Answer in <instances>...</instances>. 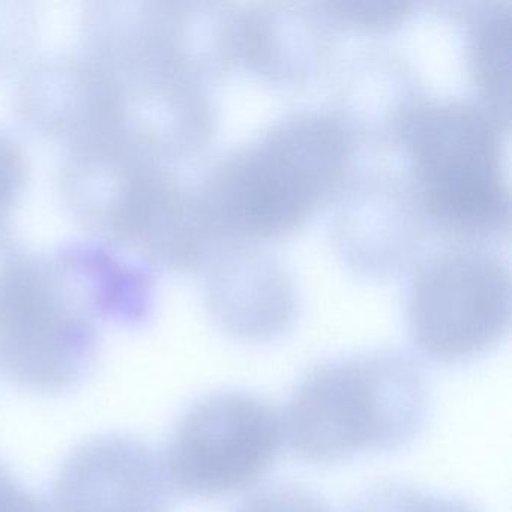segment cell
<instances>
[{
    "mask_svg": "<svg viewBox=\"0 0 512 512\" xmlns=\"http://www.w3.org/2000/svg\"><path fill=\"white\" fill-rule=\"evenodd\" d=\"M347 512H479L475 506L452 497L437 496L413 485L382 482L364 491Z\"/></svg>",
    "mask_w": 512,
    "mask_h": 512,
    "instance_id": "2e32d148",
    "label": "cell"
},
{
    "mask_svg": "<svg viewBox=\"0 0 512 512\" xmlns=\"http://www.w3.org/2000/svg\"><path fill=\"white\" fill-rule=\"evenodd\" d=\"M406 316L410 341L422 358L439 365L475 361L508 334V263L481 245L437 251L413 274Z\"/></svg>",
    "mask_w": 512,
    "mask_h": 512,
    "instance_id": "8992f818",
    "label": "cell"
},
{
    "mask_svg": "<svg viewBox=\"0 0 512 512\" xmlns=\"http://www.w3.org/2000/svg\"><path fill=\"white\" fill-rule=\"evenodd\" d=\"M98 353L97 319L55 256L26 253L0 287V368L29 391L79 385Z\"/></svg>",
    "mask_w": 512,
    "mask_h": 512,
    "instance_id": "5b68a950",
    "label": "cell"
},
{
    "mask_svg": "<svg viewBox=\"0 0 512 512\" xmlns=\"http://www.w3.org/2000/svg\"><path fill=\"white\" fill-rule=\"evenodd\" d=\"M172 482L148 443L109 434L89 440L62 464L52 512H169Z\"/></svg>",
    "mask_w": 512,
    "mask_h": 512,
    "instance_id": "ba28073f",
    "label": "cell"
},
{
    "mask_svg": "<svg viewBox=\"0 0 512 512\" xmlns=\"http://www.w3.org/2000/svg\"><path fill=\"white\" fill-rule=\"evenodd\" d=\"M467 25V61L481 103L508 124L511 5L485 2L470 14Z\"/></svg>",
    "mask_w": 512,
    "mask_h": 512,
    "instance_id": "9a60e30c",
    "label": "cell"
},
{
    "mask_svg": "<svg viewBox=\"0 0 512 512\" xmlns=\"http://www.w3.org/2000/svg\"><path fill=\"white\" fill-rule=\"evenodd\" d=\"M329 17L299 5L235 13L236 62L277 83H302L329 52Z\"/></svg>",
    "mask_w": 512,
    "mask_h": 512,
    "instance_id": "8fae6325",
    "label": "cell"
},
{
    "mask_svg": "<svg viewBox=\"0 0 512 512\" xmlns=\"http://www.w3.org/2000/svg\"><path fill=\"white\" fill-rule=\"evenodd\" d=\"M232 512H332L331 508L308 488L280 484L262 488L245 497Z\"/></svg>",
    "mask_w": 512,
    "mask_h": 512,
    "instance_id": "ac0fdd59",
    "label": "cell"
},
{
    "mask_svg": "<svg viewBox=\"0 0 512 512\" xmlns=\"http://www.w3.org/2000/svg\"><path fill=\"white\" fill-rule=\"evenodd\" d=\"M322 7L329 19L367 29L391 28L403 22L412 11V4L392 0H341Z\"/></svg>",
    "mask_w": 512,
    "mask_h": 512,
    "instance_id": "e0dca14e",
    "label": "cell"
},
{
    "mask_svg": "<svg viewBox=\"0 0 512 512\" xmlns=\"http://www.w3.org/2000/svg\"><path fill=\"white\" fill-rule=\"evenodd\" d=\"M281 412L257 395L223 391L181 416L163 460L173 490L218 499L256 487L283 449Z\"/></svg>",
    "mask_w": 512,
    "mask_h": 512,
    "instance_id": "52a82bcc",
    "label": "cell"
},
{
    "mask_svg": "<svg viewBox=\"0 0 512 512\" xmlns=\"http://www.w3.org/2000/svg\"><path fill=\"white\" fill-rule=\"evenodd\" d=\"M208 275L206 304L230 337L269 343L295 323V290L283 268L259 251L227 250Z\"/></svg>",
    "mask_w": 512,
    "mask_h": 512,
    "instance_id": "30bf717a",
    "label": "cell"
},
{
    "mask_svg": "<svg viewBox=\"0 0 512 512\" xmlns=\"http://www.w3.org/2000/svg\"><path fill=\"white\" fill-rule=\"evenodd\" d=\"M355 140L337 113L310 110L233 149L194 187L212 244L280 238L304 226L344 181Z\"/></svg>",
    "mask_w": 512,
    "mask_h": 512,
    "instance_id": "6da1fadb",
    "label": "cell"
},
{
    "mask_svg": "<svg viewBox=\"0 0 512 512\" xmlns=\"http://www.w3.org/2000/svg\"><path fill=\"white\" fill-rule=\"evenodd\" d=\"M61 191L77 220L101 241L151 265L193 269L211 250L196 190L160 161L118 146L77 149L62 167Z\"/></svg>",
    "mask_w": 512,
    "mask_h": 512,
    "instance_id": "277c9868",
    "label": "cell"
},
{
    "mask_svg": "<svg viewBox=\"0 0 512 512\" xmlns=\"http://www.w3.org/2000/svg\"><path fill=\"white\" fill-rule=\"evenodd\" d=\"M26 164L19 146L7 134L0 133V227L16 205L25 187Z\"/></svg>",
    "mask_w": 512,
    "mask_h": 512,
    "instance_id": "d6986e66",
    "label": "cell"
},
{
    "mask_svg": "<svg viewBox=\"0 0 512 512\" xmlns=\"http://www.w3.org/2000/svg\"><path fill=\"white\" fill-rule=\"evenodd\" d=\"M337 113L353 136L371 134L397 142L413 107L422 100L415 77L391 56H370L353 67Z\"/></svg>",
    "mask_w": 512,
    "mask_h": 512,
    "instance_id": "5bb4252c",
    "label": "cell"
},
{
    "mask_svg": "<svg viewBox=\"0 0 512 512\" xmlns=\"http://www.w3.org/2000/svg\"><path fill=\"white\" fill-rule=\"evenodd\" d=\"M506 130V122L469 98H422L401 128L397 143L409 154L419 211L457 241L479 244L508 233Z\"/></svg>",
    "mask_w": 512,
    "mask_h": 512,
    "instance_id": "3957f363",
    "label": "cell"
},
{
    "mask_svg": "<svg viewBox=\"0 0 512 512\" xmlns=\"http://www.w3.org/2000/svg\"><path fill=\"white\" fill-rule=\"evenodd\" d=\"M428 407L427 377L406 353L329 359L302 377L281 412L284 442L311 464L394 452L421 434Z\"/></svg>",
    "mask_w": 512,
    "mask_h": 512,
    "instance_id": "7a4b0ae2",
    "label": "cell"
},
{
    "mask_svg": "<svg viewBox=\"0 0 512 512\" xmlns=\"http://www.w3.org/2000/svg\"><path fill=\"white\" fill-rule=\"evenodd\" d=\"M0 512H49V508L31 491L16 484L0 464Z\"/></svg>",
    "mask_w": 512,
    "mask_h": 512,
    "instance_id": "ffe728a7",
    "label": "cell"
},
{
    "mask_svg": "<svg viewBox=\"0 0 512 512\" xmlns=\"http://www.w3.org/2000/svg\"><path fill=\"white\" fill-rule=\"evenodd\" d=\"M97 320L121 326L148 322L154 310L151 269L127 262L98 242H77L53 253Z\"/></svg>",
    "mask_w": 512,
    "mask_h": 512,
    "instance_id": "4fadbf2b",
    "label": "cell"
},
{
    "mask_svg": "<svg viewBox=\"0 0 512 512\" xmlns=\"http://www.w3.org/2000/svg\"><path fill=\"white\" fill-rule=\"evenodd\" d=\"M115 83L88 58H58L29 71L17 95V113L29 130L71 151L103 145L115 119Z\"/></svg>",
    "mask_w": 512,
    "mask_h": 512,
    "instance_id": "9c48e42d",
    "label": "cell"
},
{
    "mask_svg": "<svg viewBox=\"0 0 512 512\" xmlns=\"http://www.w3.org/2000/svg\"><path fill=\"white\" fill-rule=\"evenodd\" d=\"M361 181L338 215V239L355 265L367 271H394L415 248L421 211L412 188L397 179Z\"/></svg>",
    "mask_w": 512,
    "mask_h": 512,
    "instance_id": "7c38bea8",
    "label": "cell"
}]
</instances>
